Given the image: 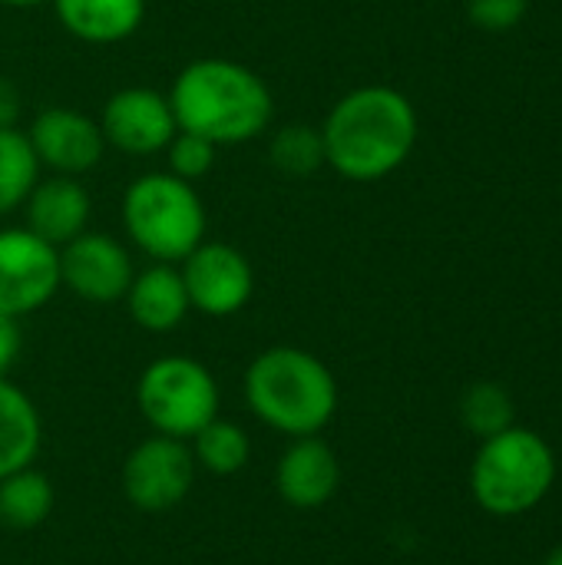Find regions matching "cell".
<instances>
[{"instance_id":"cell-1","label":"cell","mask_w":562,"mask_h":565,"mask_svg":"<svg viewBox=\"0 0 562 565\" xmlns=\"http://www.w3.org/2000/svg\"><path fill=\"white\" fill-rule=\"evenodd\" d=\"M325 166L351 182H378L397 172L417 146V109L394 86L344 93L321 126Z\"/></svg>"},{"instance_id":"cell-2","label":"cell","mask_w":562,"mask_h":565,"mask_svg":"<svg viewBox=\"0 0 562 565\" xmlns=\"http://www.w3.org/2000/svg\"><path fill=\"white\" fill-rule=\"evenodd\" d=\"M169 106L182 132H195L212 146L252 142L275 116L268 83L255 70L222 56L182 66L172 79Z\"/></svg>"},{"instance_id":"cell-3","label":"cell","mask_w":562,"mask_h":565,"mask_svg":"<svg viewBox=\"0 0 562 565\" xmlns=\"http://www.w3.org/2000/svg\"><path fill=\"white\" fill-rule=\"evenodd\" d=\"M252 414L285 437H318L338 411V381L321 358L278 344L262 351L245 371Z\"/></svg>"},{"instance_id":"cell-4","label":"cell","mask_w":562,"mask_h":565,"mask_svg":"<svg viewBox=\"0 0 562 565\" xmlns=\"http://www.w3.org/2000/svg\"><path fill=\"white\" fill-rule=\"evenodd\" d=\"M556 480L553 447L527 427H510L490 440L470 463V490L490 516H523L537 510Z\"/></svg>"},{"instance_id":"cell-5","label":"cell","mask_w":562,"mask_h":565,"mask_svg":"<svg viewBox=\"0 0 562 565\" xmlns=\"http://www.w3.org/2000/svg\"><path fill=\"white\" fill-rule=\"evenodd\" d=\"M123 225L152 262L176 265L205 242V205L192 182L172 172H146L123 195Z\"/></svg>"},{"instance_id":"cell-6","label":"cell","mask_w":562,"mask_h":565,"mask_svg":"<svg viewBox=\"0 0 562 565\" xmlns=\"http://www.w3.org/2000/svg\"><path fill=\"white\" fill-rule=\"evenodd\" d=\"M136 404L156 434L192 440L219 417V384L202 361L169 354L142 371L136 384Z\"/></svg>"},{"instance_id":"cell-7","label":"cell","mask_w":562,"mask_h":565,"mask_svg":"<svg viewBox=\"0 0 562 565\" xmlns=\"http://www.w3.org/2000/svg\"><path fill=\"white\" fill-rule=\"evenodd\" d=\"M195 457L185 440L149 437L136 444L123 463V493L142 513H162L179 507L195 480Z\"/></svg>"},{"instance_id":"cell-8","label":"cell","mask_w":562,"mask_h":565,"mask_svg":"<svg viewBox=\"0 0 562 565\" xmlns=\"http://www.w3.org/2000/svg\"><path fill=\"white\" fill-rule=\"evenodd\" d=\"M60 288V248L30 228L0 232V311L23 318L40 311Z\"/></svg>"},{"instance_id":"cell-9","label":"cell","mask_w":562,"mask_h":565,"mask_svg":"<svg viewBox=\"0 0 562 565\" xmlns=\"http://www.w3.org/2000/svg\"><path fill=\"white\" fill-rule=\"evenodd\" d=\"M189 305L209 318H229L252 301L255 271L248 258L229 242H202L179 262Z\"/></svg>"},{"instance_id":"cell-10","label":"cell","mask_w":562,"mask_h":565,"mask_svg":"<svg viewBox=\"0 0 562 565\" xmlns=\"http://www.w3.org/2000/svg\"><path fill=\"white\" fill-rule=\"evenodd\" d=\"M132 278V255L103 232H83L60 248V285L89 305L123 301Z\"/></svg>"},{"instance_id":"cell-11","label":"cell","mask_w":562,"mask_h":565,"mask_svg":"<svg viewBox=\"0 0 562 565\" xmlns=\"http://www.w3.org/2000/svg\"><path fill=\"white\" fill-rule=\"evenodd\" d=\"M96 122L106 146L126 156H156L179 132L169 96L149 86H126L113 93Z\"/></svg>"},{"instance_id":"cell-12","label":"cell","mask_w":562,"mask_h":565,"mask_svg":"<svg viewBox=\"0 0 562 565\" xmlns=\"http://www.w3.org/2000/svg\"><path fill=\"white\" fill-rule=\"evenodd\" d=\"M40 166L53 169L56 175H83L99 166L106 152V139L96 119L70 109V106H50L36 113L26 132Z\"/></svg>"},{"instance_id":"cell-13","label":"cell","mask_w":562,"mask_h":565,"mask_svg":"<svg viewBox=\"0 0 562 565\" xmlns=\"http://www.w3.org/2000/svg\"><path fill=\"white\" fill-rule=\"evenodd\" d=\"M275 487L295 510L325 507L341 487L338 454L321 437H295L275 467Z\"/></svg>"},{"instance_id":"cell-14","label":"cell","mask_w":562,"mask_h":565,"mask_svg":"<svg viewBox=\"0 0 562 565\" xmlns=\"http://www.w3.org/2000/svg\"><path fill=\"white\" fill-rule=\"evenodd\" d=\"M89 212H93V199L83 189V182L76 175L53 172L50 179L36 182L33 192L26 195V202H23L26 225L23 228H30L53 248H63L66 242H73L76 235L86 232Z\"/></svg>"},{"instance_id":"cell-15","label":"cell","mask_w":562,"mask_h":565,"mask_svg":"<svg viewBox=\"0 0 562 565\" xmlns=\"http://www.w3.org/2000/svg\"><path fill=\"white\" fill-rule=\"evenodd\" d=\"M123 301L129 305L132 321L142 331H152V334L176 331L185 321V315L192 311L179 268L162 265V262H156L152 268L139 271L132 278V285H129Z\"/></svg>"},{"instance_id":"cell-16","label":"cell","mask_w":562,"mask_h":565,"mask_svg":"<svg viewBox=\"0 0 562 565\" xmlns=\"http://www.w3.org/2000/svg\"><path fill=\"white\" fill-rule=\"evenodd\" d=\"M60 23L83 43L129 40L146 17V0H53Z\"/></svg>"},{"instance_id":"cell-17","label":"cell","mask_w":562,"mask_h":565,"mask_svg":"<svg viewBox=\"0 0 562 565\" xmlns=\"http://www.w3.org/2000/svg\"><path fill=\"white\" fill-rule=\"evenodd\" d=\"M43 444V424L33 401L0 377V480L20 467H30Z\"/></svg>"},{"instance_id":"cell-18","label":"cell","mask_w":562,"mask_h":565,"mask_svg":"<svg viewBox=\"0 0 562 565\" xmlns=\"http://www.w3.org/2000/svg\"><path fill=\"white\" fill-rule=\"evenodd\" d=\"M56 507V490L46 473L20 467L0 480V523L10 530H36L50 520Z\"/></svg>"},{"instance_id":"cell-19","label":"cell","mask_w":562,"mask_h":565,"mask_svg":"<svg viewBox=\"0 0 562 565\" xmlns=\"http://www.w3.org/2000/svg\"><path fill=\"white\" fill-rule=\"evenodd\" d=\"M40 182V159L20 129H0V215L23 209Z\"/></svg>"},{"instance_id":"cell-20","label":"cell","mask_w":562,"mask_h":565,"mask_svg":"<svg viewBox=\"0 0 562 565\" xmlns=\"http://www.w3.org/2000/svg\"><path fill=\"white\" fill-rule=\"evenodd\" d=\"M189 450L195 457V467H202L215 477H232V473L245 470V463L252 457V440L238 424L215 417L192 437Z\"/></svg>"},{"instance_id":"cell-21","label":"cell","mask_w":562,"mask_h":565,"mask_svg":"<svg viewBox=\"0 0 562 565\" xmlns=\"http://www.w3.org/2000/svg\"><path fill=\"white\" fill-rule=\"evenodd\" d=\"M460 420L464 427L477 437V440H490L510 427H517V407H513V397L503 384H494V381H480L474 384L464 401H460Z\"/></svg>"},{"instance_id":"cell-22","label":"cell","mask_w":562,"mask_h":565,"mask_svg":"<svg viewBox=\"0 0 562 565\" xmlns=\"http://www.w3.org/2000/svg\"><path fill=\"white\" fill-rule=\"evenodd\" d=\"M268 159L278 172L285 175H311L325 166V142H321V129L308 126V122H291L282 126L272 142H268Z\"/></svg>"},{"instance_id":"cell-23","label":"cell","mask_w":562,"mask_h":565,"mask_svg":"<svg viewBox=\"0 0 562 565\" xmlns=\"http://www.w3.org/2000/svg\"><path fill=\"white\" fill-rule=\"evenodd\" d=\"M215 149H219V146H212L209 139L179 129V132L172 136V142L166 146V152H169V172L179 175V179H185V182H195V179H202V175L212 172V166H215Z\"/></svg>"},{"instance_id":"cell-24","label":"cell","mask_w":562,"mask_h":565,"mask_svg":"<svg viewBox=\"0 0 562 565\" xmlns=\"http://www.w3.org/2000/svg\"><path fill=\"white\" fill-rule=\"evenodd\" d=\"M530 0H467V17L487 33H507L520 26Z\"/></svg>"},{"instance_id":"cell-25","label":"cell","mask_w":562,"mask_h":565,"mask_svg":"<svg viewBox=\"0 0 562 565\" xmlns=\"http://www.w3.org/2000/svg\"><path fill=\"white\" fill-rule=\"evenodd\" d=\"M23 334H20V318H10L0 311V377L13 367L17 354H20Z\"/></svg>"},{"instance_id":"cell-26","label":"cell","mask_w":562,"mask_h":565,"mask_svg":"<svg viewBox=\"0 0 562 565\" xmlns=\"http://www.w3.org/2000/svg\"><path fill=\"white\" fill-rule=\"evenodd\" d=\"M20 89L10 76H0V129H17L20 119Z\"/></svg>"},{"instance_id":"cell-27","label":"cell","mask_w":562,"mask_h":565,"mask_svg":"<svg viewBox=\"0 0 562 565\" xmlns=\"http://www.w3.org/2000/svg\"><path fill=\"white\" fill-rule=\"evenodd\" d=\"M3 7H13V10H23V7H36V3H43V0H0Z\"/></svg>"},{"instance_id":"cell-28","label":"cell","mask_w":562,"mask_h":565,"mask_svg":"<svg viewBox=\"0 0 562 565\" xmlns=\"http://www.w3.org/2000/svg\"><path fill=\"white\" fill-rule=\"evenodd\" d=\"M543 565H562V543L553 550V553H550V556H547V559H543Z\"/></svg>"}]
</instances>
